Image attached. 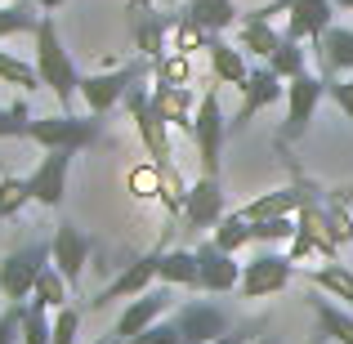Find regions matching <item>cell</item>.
Instances as JSON below:
<instances>
[{
  "label": "cell",
  "mask_w": 353,
  "mask_h": 344,
  "mask_svg": "<svg viewBox=\"0 0 353 344\" xmlns=\"http://www.w3.org/2000/svg\"><path fill=\"white\" fill-rule=\"evenodd\" d=\"M304 277H309V286H318L322 295L353 304V268H349V264H340V259H327L322 268H304Z\"/></svg>",
  "instance_id": "24"
},
{
  "label": "cell",
  "mask_w": 353,
  "mask_h": 344,
  "mask_svg": "<svg viewBox=\"0 0 353 344\" xmlns=\"http://www.w3.org/2000/svg\"><path fill=\"white\" fill-rule=\"evenodd\" d=\"M313 54H318L322 77H340V72H353V32L349 27L331 23L322 32V41H313Z\"/></svg>",
  "instance_id": "19"
},
{
  "label": "cell",
  "mask_w": 353,
  "mask_h": 344,
  "mask_svg": "<svg viewBox=\"0 0 353 344\" xmlns=\"http://www.w3.org/2000/svg\"><path fill=\"white\" fill-rule=\"evenodd\" d=\"M336 9H349V14H353V0H336Z\"/></svg>",
  "instance_id": "46"
},
{
  "label": "cell",
  "mask_w": 353,
  "mask_h": 344,
  "mask_svg": "<svg viewBox=\"0 0 353 344\" xmlns=\"http://www.w3.org/2000/svg\"><path fill=\"white\" fill-rule=\"evenodd\" d=\"M143 77H152V59H134V63H121V68H112V72L81 77V99H85V108L94 117H108L117 103H125V94Z\"/></svg>",
  "instance_id": "4"
},
{
  "label": "cell",
  "mask_w": 353,
  "mask_h": 344,
  "mask_svg": "<svg viewBox=\"0 0 353 344\" xmlns=\"http://www.w3.org/2000/svg\"><path fill=\"white\" fill-rule=\"evenodd\" d=\"M0 81H5V85H18V90H36L41 85V72H36V63H23V59L0 50Z\"/></svg>",
  "instance_id": "34"
},
{
  "label": "cell",
  "mask_w": 353,
  "mask_h": 344,
  "mask_svg": "<svg viewBox=\"0 0 353 344\" xmlns=\"http://www.w3.org/2000/svg\"><path fill=\"white\" fill-rule=\"evenodd\" d=\"M206 54H210L215 81H224V85H241V81L250 77V63H246V54H241V45H228V41H219V36H206Z\"/></svg>",
  "instance_id": "22"
},
{
  "label": "cell",
  "mask_w": 353,
  "mask_h": 344,
  "mask_svg": "<svg viewBox=\"0 0 353 344\" xmlns=\"http://www.w3.org/2000/svg\"><path fill=\"white\" fill-rule=\"evenodd\" d=\"M313 313H318V336H327L331 344H353V318L336 309V300L313 295Z\"/></svg>",
  "instance_id": "26"
},
{
  "label": "cell",
  "mask_w": 353,
  "mask_h": 344,
  "mask_svg": "<svg viewBox=\"0 0 353 344\" xmlns=\"http://www.w3.org/2000/svg\"><path fill=\"white\" fill-rule=\"evenodd\" d=\"M170 304H174V286H148L143 295H134V300L125 304V313L117 318V336L121 340H134L139 331H148L152 322H161L165 313H170Z\"/></svg>",
  "instance_id": "16"
},
{
  "label": "cell",
  "mask_w": 353,
  "mask_h": 344,
  "mask_svg": "<svg viewBox=\"0 0 353 344\" xmlns=\"http://www.w3.org/2000/svg\"><path fill=\"white\" fill-rule=\"evenodd\" d=\"M313 344H327V336H318V340H313Z\"/></svg>",
  "instance_id": "48"
},
{
  "label": "cell",
  "mask_w": 353,
  "mask_h": 344,
  "mask_svg": "<svg viewBox=\"0 0 353 344\" xmlns=\"http://www.w3.org/2000/svg\"><path fill=\"white\" fill-rule=\"evenodd\" d=\"M322 94H327V77H313V72H300V77L286 81V121H282V143H295V139L309 130L313 112H318Z\"/></svg>",
  "instance_id": "10"
},
{
  "label": "cell",
  "mask_w": 353,
  "mask_h": 344,
  "mask_svg": "<svg viewBox=\"0 0 353 344\" xmlns=\"http://www.w3.org/2000/svg\"><path fill=\"white\" fill-rule=\"evenodd\" d=\"M197 103H201V94H192L188 85H157V81H152V108L161 112L165 125H179V130H188V134H192Z\"/></svg>",
  "instance_id": "18"
},
{
  "label": "cell",
  "mask_w": 353,
  "mask_h": 344,
  "mask_svg": "<svg viewBox=\"0 0 353 344\" xmlns=\"http://www.w3.org/2000/svg\"><path fill=\"white\" fill-rule=\"evenodd\" d=\"M237 45L241 54H250V59H273V50L282 45V32L273 27V18H259V14H246L237 23Z\"/></svg>",
  "instance_id": "21"
},
{
  "label": "cell",
  "mask_w": 353,
  "mask_h": 344,
  "mask_svg": "<svg viewBox=\"0 0 353 344\" xmlns=\"http://www.w3.org/2000/svg\"><path fill=\"white\" fill-rule=\"evenodd\" d=\"M268 68H273L282 81H291V77H300V72H309V59H304V45L295 41V36H286V32H282V45L273 50Z\"/></svg>",
  "instance_id": "28"
},
{
  "label": "cell",
  "mask_w": 353,
  "mask_h": 344,
  "mask_svg": "<svg viewBox=\"0 0 353 344\" xmlns=\"http://www.w3.org/2000/svg\"><path fill=\"white\" fill-rule=\"evenodd\" d=\"M90 344H125V340H121L117 331H112V336H99V340H90Z\"/></svg>",
  "instance_id": "44"
},
{
  "label": "cell",
  "mask_w": 353,
  "mask_h": 344,
  "mask_svg": "<svg viewBox=\"0 0 353 344\" xmlns=\"http://www.w3.org/2000/svg\"><path fill=\"white\" fill-rule=\"evenodd\" d=\"M54 309H45L41 300H23V344H50L54 340Z\"/></svg>",
  "instance_id": "30"
},
{
  "label": "cell",
  "mask_w": 353,
  "mask_h": 344,
  "mask_svg": "<svg viewBox=\"0 0 353 344\" xmlns=\"http://www.w3.org/2000/svg\"><path fill=\"white\" fill-rule=\"evenodd\" d=\"M0 344H23V304H9L0 313Z\"/></svg>",
  "instance_id": "40"
},
{
  "label": "cell",
  "mask_w": 353,
  "mask_h": 344,
  "mask_svg": "<svg viewBox=\"0 0 353 344\" xmlns=\"http://www.w3.org/2000/svg\"><path fill=\"white\" fill-rule=\"evenodd\" d=\"M152 81L157 85H192V63L188 54H161V59L152 63Z\"/></svg>",
  "instance_id": "31"
},
{
  "label": "cell",
  "mask_w": 353,
  "mask_h": 344,
  "mask_svg": "<svg viewBox=\"0 0 353 344\" xmlns=\"http://www.w3.org/2000/svg\"><path fill=\"white\" fill-rule=\"evenodd\" d=\"M197 277H201V291L206 295H228L241 282V264H237L233 250H224L215 237H206L197 246Z\"/></svg>",
  "instance_id": "13"
},
{
  "label": "cell",
  "mask_w": 353,
  "mask_h": 344,
  "mask_svg": "<svg viewBox=\"0 0 353 344\" xmlns=\"http://www.w3.org/2000/svg\"><path fill=\"white\" fill-rule=\"evenodd\" d=\"M27 125H32V112H27L23 99L0 108V139H27Z\"/></svg>",
  "instance_id": "37"
},
{
  "label": "cell",
  "mask_w": 353,
  "mask_h": 344,
  "mask_svg": "<svg viewBox=\"0 0 353 344\" xmlns=\"http://www.w3.org/2000/svg\"><path fill=\"white\" fill-rule=\"evenodd\" d=\"M130 14H134V41H139V54H143V59L157 63L161 54H170V18H161L152 5H143V0H134Z\"/></svg>",
  "instance_id": "17"
},
{
  "label": "cell",
  "mask_w": 353,
  "mask_h": 344,
  "mask_svg": "<svg viewBox=\"0 0 353 344\" xmlns=\"http://www.w3.org/2000/svg\"><path fill=\"white\" fill-rule=\"evenodd\" d=\"M250 344H277V340H273V336H255Z\"/></svg>",
  "instance_id": "45"
},
{
  "label": "cell",
  "mask_w": 353,
  "mask_h": 344,
  "mask_svg": "<svg viewBox=\"0 0 353 344\" xmlns=\"http://www.w3.org/2000/svg\"><path fill=\"white\" fill-rule=\"evenodd\" d=\"M45 264H50V241H27V246L9 250V255L0 259V295H5L9 304L32 300L36 277L45 273Z\"/></svg>",
  "instance_id": "5"
},
{
  "label": "cell",
  "mask_w": 353,
  "mask_h": 344,
  "mask_svg": "<svg viewBox=\"0 0 353 344\" xmlns=\"http://www.w3.org/2000/svg\"><path fill=\"white\" fill-rule=\"evenodd\" d=\"M125 108H130V121H134L139 139H143L148 156H152L161 170H174V148H170V125L161 121V112L152 108V90H143V81H139L134 90L125 94Z\"/></svg>",
  "instance_id": "7"
},
{
  "label": "cell",
  "mask_w": 353,
  "mask_h": 344,
  "mask_svg": "<svg viewBox=\"0 0 353 344\" xmlns=\"http://www.w3.org/2000/svg\"><path fill=\"white\" fill-rule=\"evenodd\" d=\"M241 103H237V117L228 121V130H241L255 112H264V108H273L277 99H286V85H282V77H277L268 63H259V68H250V77L241 81Z\"/></svg>",
  "instance_id": "12"
},
{
  "label": "cell",
  "mask_w": 353,
  "mask_h": 344,
  "mask_svg": "<svg viewBox=\"0 0 353 344\" xmlns=\"http://www.w3.org/2000/svg\"><path fill=\"white\" fill-rule=\"evenodd\" d=\"M77 152H45L36 161V170L27 174V188H32V201L45 210H59L63 197H68V170Z\"/></svg>",
  "instance_id": "14"
},
{
  "label": "cell",
  "mask_w": 353,
  "mask_h": 344,
  "mask_svg": "<svg viewBox=\"0 0 353 344\" xmlns=\"http://www.w3.org/2000/svg\"><path fill=\"white\" fill-rule=\"evenodd\" d=\"M32 201V188H27V179H18V174H5L0 179V219H14L18 210Z\"/></svg>",
  "instance_id": "35"
},
{
  "label": "cell",
  "mask_w": 353,
  "mask_h": 344,
  "mask_svg": "<svg viewBox=\"0 0 353 344\" xmlns=\"http://www.w3.org/2000/svg\"><path fill=\"white\" fill-rule=\"evenodd\" d=\"M183 14H188L206 36H219V32H228L233 23H241L233 0H188V5H183Z\"/></svg>",
  "instance_id": "23"
},
{
  "label": "cell",
  "mask_w": 353,
  "mask_h": 344,
  "mask_svg": "<svg viewBox=\"0 0 353 344\" xmlns=\"http://www.w3.org/2000/svg\"><path fill=\"white\" fill-rule=\"evenodd\" d=\"M90 246H94V241L85 237V228L72 224V219H63V224L54 228V241H50V264L59 268L63 277H68L72 291L81 286V273H85V264H90Z\"/></svg>",
  "instance_id": "11"
},
{
  "label": "cell",
  "mask_w": 353,
  "mask_h": 344,
  "mask_svg": "<svg viewBox=\"0 0 353 344\" xmlns=\"http://www.w3.org/2000/svg\"><path fill=\"white\" fill-rule=\"evenodd\" d=\"M0 5H23V0H0Z\"/></svg>",
  "instance_id": "47"
},
{
  "label": "cell",
  "mask_w": 353,
  "mask_h": 344,
  "mask_svg": "<svg viewBox=\"0 0 353 344\" xmlns=\"http://www.w3.org/2000/svg\"><path fill=\"white\" fill-rule=\"evenodd\" d=\"M295 277V259L282 250H259L250 264H241V282L237 291L246 300H268V295H282L286 282Z\"/></svg>",
  "instance_id": "8"
},
{
  "label": "cell",
  "mask_w": 353,
  "mask_h": 344,
  "mask_svg": "<svg viewBox=\"0 0 353 344\" xmlns=\"http://www.w3.org/2000/svg\"><path fill=\"white\" fill-rule=\"evenodd\" d=\"M170 232H174V219L161 228V241H157L152 250H143L139 259H130L112 282L90 300V309H108L112 300H134V295H143L152 282H161V259H165V250H170Z\"/></svg>",
  "instance_id": "3"
},
{
  "label": "cell",
  "mask_w": 353,
  "mask_h": 344,
  "mask_svg": "<svg viewBox=\"0 0 353 344\" xmlns=\"http://www.w3.org/2000/svg\"><path fill=\"white\" fill-rule=\"evenodd\" d=\"M77 336H81V309L77 304L54 309V340L50 344H77Z\"/></svg>",
  "instance_id": "36"
},
{
  "label": "cell",
  "mask_w": 353,
  "mask_h": 344,
  "mask_svg": "<svg viewBox=\"0 0 353 344\" xmlns=\"http://www.w3.org/2000/svg\"><path fill=\"white\" fill-rule=\"evenodd\" d=\"M224 179L219 174H197V183H188V201H183V228L188 232H215L224 224Z\"/></svg>",
  "instance_id": "9"
},
{
  "label": "cell",
  "mask_w": 353,
  "mask_h": 344,
  "mask_svg": "<svg viewBox=\"0 0 353 344\" xmlns=\"http://www.w3.org/2000/svg\"><path fill=\"white\" fill-rule=\"evenodd\" d=\"M125 344H179V322H174V318H161V322H152L148 331H139V336L125 340Z\"/></svg>",
  "instance_id": "38"
},
{
  "label": "cell",
  "mask_w": 353,
  "mask_h": 344,
  "mask_svg": "<svg viewBox=\"0 0 353 344\" xmlns=\"http://www.w3.org/2000/svg\"><path fill=\"white\" fill-rule=\"evenodd\" d=\"M165 174H170V170H161L157 161H148V165H134V170L125 174V183H130V192H134L139 201H161Z\"/></svg>",
  "instance_id": "29"
},
{
  "label": "cell",
  "mask_w": 353,
  "mask_h": 344,
  "mask_svg": "<svg viewBox=\"0 0 353 344\" xmlns=\"http://www.w3.org/2000/svg\"><path fill=\"white\" fill-rule=\"evenodd\" d=\"M32 295L45 304V309H63V304H68V277H63L54 264H45V273L36 277V291Z\"/></svg>",
  "instance_id": "32"
},
{
  "label": "cell",
  "mask_w": 353,
  "mask_h": 344,
  "mask_svg": "<svg viewBox=\"0 0 353 344\" xmlns=\"http://www.w3.org/2000/svg\"><path fill=\"white\" fill-rule=\"evenodd\" d=\"M36 23H41V14H36V0H23V5H0V41L36 32Z\"/></svg>",
  "instance_id": "27"
},
{
  "label": "cell",
  "mask_w": 353,
  "mask_h": 344,
  "mask_svg": "<svg viewBox=\"0 0 353 344\" xmlns=\"http://www.w3.org/2000/svg\"><path fill=\"white\" fill-rule=\"evenodd\" d=\"M309 201L313 197L304 188H273V192H264L259 201H246L237 215L241 219H282V215H300Z\"/></svg>",
  "instance_id": "20"
},
{
  "label": "cell",
  "mask_w": 353,
  "mask_h": 344,
  "mask_svg": "<svg viewBox=\"0 0 353 344\" xmlns=\"http://www.w3.org/2000/svg\"><path fill=\"white\" fill-rule=\"evenodd\" d=\"M224 139H228V117H224V108H219V90H201L197 117H192V143H197L201 174H219Z\"/></svg>",
  "instance_id": "6"
},
{
  "label": "cell",
  "mask_w": 353,
  "mask_h": 344,
  "mask_svg": "<svg viewBox=\"0 0 353 344\" xmlns=\"http://www.w3.org/2000/svg\"><path fill=\"white\" fill-rule=\"evenodd\" d=\"M295 0H268V5H259V9H250V14H259V18H273V14H286Z\"/></svg>",
  "instance_id": "42"
},
{
  "label": "cell",
  "mask_w": 353,
  "mask_h": 344,
  "mask_svg": "<svg viewBox=\"0 0 353 344\" xmlns=\"http://www.w3.org/2000/svg\"><path fill=\"white\" fill-rule=\"evenodd\" d=\"M268 331V318H255V322H241V327H233V331H224L219 340H210V344H250L255 336H264Z\"/></svg>",
  "instance_id": "41"
},
{
  "label": "cell",
  "mask_w": 353,
  "mask_h": 344,
  "mask_svg": "<svg viewBox=\"0 0 353 344\" xmlns=\"http://www.w3.org/2000/svg\"><path fill=\"white\" fill-rule=\"evenodd\" d=\"M174 322H179V344H210V340L224 336V331H233L228 313L210 300H188L174 313Z\"/></svg>",
  "instance_id": "15"
},
{
  "label": "cell",
  "mask_w": 353,
  "mask_h": 344,
  "mask_svg": "<svg viewBox=\"0 0 353 344\" xmlns=\"http://www.w3.org/2000/svg\"><path fill=\"white\" fill-rule=\"evenodd\" d=\"M27 139L36 148H45V152H85V148H94L103 139V117H94V112H85V117H77V112L32 117Z\"/></svg>",
  "instance_id": "2"
},
{
  "label": "cell",
  "mask_w": 353,
  "mask_h": 344,
  "mask_svg": "<svg viewBox=\"0 0 353 344\" xmlns=\"http://www.w3.org/2000/svg\"><path fill=\"white\" fill-rule=\"evenodd\" d=\"M170 50L174 54H192V50H206V32L192 23L188 14L170 18Z\"/></svg>",
  "instance_id": "33"
},
{
  "label": "cell",
  "mask_w": 353,
  "mask_h": 344,
  "mask_svg": "<svg viewBox=\"0 0 353 344\" xmlns=\"http://www.w3.org/2000/svg\"><path fill=\"white\" fill-rule=\"evenodd\" d=\"M327 99L353 121V72H349V77H327Z\"/></svg>",
  "instance_id": "39"
},
{
  "label": "cell",
  "mask_w": 353,
  "mask_h": 344,
  "mask_svg": "<svg viewBox=\"0 0 353 344\" xmlns=\"http://www.w3.org/2000/svg\"><path fill=\"white\" fill-rule=\"evenodd\" d=\"M161 282L174 286V291H201V277H197V250H165L161 259Z\"/></svg>",
  "instance_id": "25"
},
{
  "label": "cell",
  "mask_w": 353,
  "mask_h": 344,
  "mask_svg": "<svg viewBox=\"0 0 353 344\" xmlns=\"http://www.w3.org/2000/svg\"><path fill=\"white\" fill-rule=\"evenodd\" d=\"M32 36H36V72H41V85H50L54 99H59V108L72 112V99L81 94V72H77V63H72V54L63 50L54 14H41V23H36Z\"/></svg>",
  "instance_id": "1"
},
{
  "label": "cell",
  "mask_w": 353,
  "mask_h": 344,
  "mask_svg": "<svg viewBox=\"0 0 353 344\" xmlns=\"http://www.w3.org/2000/svg\"><path fill=\"white\" fill-rule=\"evenodd\" d=\"M36 5H41V14H54V9H63L68 0H36Z\"/></svg>",
  "instance_id": "43"
}]
</instances>
